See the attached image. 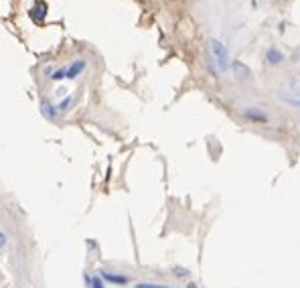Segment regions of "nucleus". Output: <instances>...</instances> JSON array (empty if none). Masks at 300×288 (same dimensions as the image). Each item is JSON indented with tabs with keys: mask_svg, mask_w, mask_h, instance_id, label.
Instances as JSON below:
<instances>
[{
	"mask_svg": "<svg viewBox=\"0 0 300 288\" xmlns=\"http://www.w3.org/2000/svg\"><path fill=\"white\" fill-rule=\"evenodd\" d=\"M85 67H87V61H85V59H75L73 63H69V65L65 67V79H75V77H79V75L85 71Z\"/></svg>",
	"mask_w": 300,
	"mask_h": 288,
	"instance_id": "nucleus-3",
	"label": "nucleus"
},
{
	"mask_svg": "<svg viewBox=\"0 0 300 288\" xmlns=\"http://www.w3.org/2000/svg\"><path fill=\"white\" fill-rule=\"evenodd\" d=\"M85 284H87V288H106V284H104L99 274H93V276L85 274Z\"/></svg>",
	"mask_w": 300,
	"mask_h": 288,
	"instance_id": "nucleus-8",
	"label": "nucleus"
},
{
	"mask_svg": "<svg viewBox=\"0 0 300 288\" xmlns=\"http://www.w3.org/2000/svg\"><path fill=\"white\" fill-rule=\"evenodd\" d=\"M207 49H209V57H211V63H213L215 71H221V73H223V71H227V69H229V65H231L227 47H225L221 41L211 39Z\"/></svg>",
	"mask_w": 300,
	"mask_h": 288,
	"instance_id": "nucleus-1",
	"label": "nucleus"
},
{
	"mask_svg": "<svg viewBox=\"0 0 300 288\" xmlns=\"http://www.w3.org/2000/svg\"><path fill=\"white\" fill-rule=\"evenodd\" d=\"M298 104H300V100H298Z\"/></svg>",
	"mask_w": 300,
	"mask_h": 288,
	"instance_id": "nucleus-16",
	"label": "nucleus"
},
{
	"mask_svg": "<svg viewBox=\"0 0 300 288\" xmlns=\"http://www.w3.org/2000/svg\"><path fill=\"white\" fill-rule=\"evenodd\" d=\"M5 246H7V235H5L3 231H0V250H3Z\"/></svg>",
	"mask_w": 300,
	"mask_h": 288,
	"instance_id": "nucleus-14",
	"label": "nucleus"
},
{
	"mask_svg": "<svg viewBox=\"0 0 300 288\" xmlns=\"http://www.w3.org/2000/svg\"><path fill=\"white\" fill-rule=\"evenodd\" d=\"M41 114H43V118H45V120H49V122H55V120H57V116H59L57 108H55L51 102H47V100H43V102H41Z\"/></svg>",
	"mask_w": 300,
	"mask_h": 288,
	"instance_id": "nucleus-5",
	"label": "nucleus"
},
{
	"mask_svg": "<svg viewBox=\"0 0 300 288\" xmlns=\"http://www.w3.org/2000/svg\"><path fill=\"white\" fill-rule=\"evenodd\" d=\"M49 79H51V81H63V79H65V67L55 69V71L49 75Z\"/></svg>",
	"mask_w": 300,
	"mask_h": 288,
	"instance_id": "nucleus-11",
	"label": "nucleus"
},
{
	"mask_svg": "<svg viewBox=\"0 0 300 288\" xmlns=\"http://www.w3.org/2000/svg\"><path fill=\"white\" fill-rule=\"evenodd\" d=\"M45 17H47V5L43 3V0H37V3L33 5V9H31V19L35 23H43Z\"/></svg>",
	"mask_w": 300,
	"mask_h": 288,
	"instance_id": "nucleus-4",
	"label": "nucleus"
},
{
	"mask_svg": "<svg viewBox=\"0 0 300 288\" xmlns=\"http://www.w3.org/2000/svg\"><path fill=\"white\" fill-rule=\"evenodd\" d=\"M266 61H268L270 65H280V63L284 61V53L278 51L276 47H272V49H268V53H266Z\"/></svg>",
	"mask_w": 300,
	"mask_h": 288,
	"instance_id": "nucleus-7",
	"label": "nucleus"
},
{
	"mask_svg": "<svg viewBox=\"0 0 300 288\" xmlns=\"http://www.w3.org/2000/svg\"><path fill=\"white\" fill-rule=\"evenodd\" d=\"M71 106H73V95H65V98H63V100H61L55 108H57V112H59V114H65Z\"/></svg>",
	"mask_w": 300,
	"mask_h": 288,
	"instance_id": "nucleus-10",
	"label": "nucleus"
},
{
	"mask_svg": "<svg viewBox=\"0 0 300 288\" xmlns=\"http://www.w3.org/2000/svg\"><path fill=\"white\" fill-rule=\"evenodd\" d=\"M136 288H171L167 284H155V282H138Z\"/></svg>",
	"mask_w": 300,
	"mask_h": 288,
	"instance_id": "nucleus-12",
	"label": "nucleus"
},
{
	"mask_svg": "<svg viewBox=\"0 0 300 288\" xmlns=\"http://www.w3.org/2000/svg\"><path fill=\"white\" fill-rule=\"evenodd\" d=\"M173 274H175L177 278H187V276H189V270H187V268H181V266H177V268L173 270Z\"/></svg>",
	"mask_w": 300,
	"mask_h": 288,
	"instance_id": "nucleus-13",
	"label": "nucleus"
},
{
	"mask_svg": "<svg viewBox=\"0 0 300 288\" xmlns=\"http://www.w3.org/2000/svg\"><path fill=\"white\" fill-rule=\"evenodd\" d=\"M231 65H233V71L237 73V77H239V79H247V77L252 75V73H249V69H247L241 61H233Z\"/></svg>",
	"mask_w": 300,
	"mask_h": 288,
	"instance_id": "nucleus-9",
	"label": "nucleus"
},
{
	"mask_svg": "<svg viewBox=\"0 0 300 288\" xmlns=\"http://www.w3.org/2000/svg\"><path fill=\"white\" fill-rule=\"evenodd\" d=\"M243 118H247L252 122H268V116L264 112H260L258 108H245L243 110Z\"/></svg>",
	"mask_w": 300,
	"mask_h": 288,
	"instance_id": "nucleus-6",
	"label": "nucleus"
},
{
	"mask_svg": "<svg viewBox=\"0 0 300 288\" xmlns=\"http://www.w3.org/2000/svg\"><path fill=\"white\" fill-rule=\"evenodd\" d=\"M99 276H102L104 282H110V284H116V286H126V284L130 282L128 276L118 274V272H114V270H99Z\"/></svg>",
	"mask_w": 300,
	"mask_h": 288,
	"instance_id": "nucleus-2",
	"label": "nucleus"
},
{
	"mask_svg": "<svg viewBox=\"0 0 300 288\" xmlns=\"http://www.w3.org/2000/svg\"><path fill=\"white\" fill-rule=\"evenodd\" d=\"M187 288H199V286H197L195 282H189V284H187Z\"/></svg>",
	"mask_w": 300,
	"mask_h": 288,
	"instance_id": "nucleus-15",
	"label": "nucleus"
}]
</instances>
